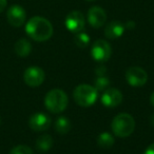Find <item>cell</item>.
I'll return each instance as SVG.
<instances>
[{"mask_svg":"<svg viewBox=\"0 0 154 154\" xmlns=\"http://www.w3.org/2000/svg\"><path fill=\"white\" fill-rule=\"evenodd\" d=\"M26 32L35 41H47L53 35V26L48 19L40 16L32 17L26 24Z\"/></svg>","mask_w":154,"mask_h":154,"instance_id":"cell-1","label":"cell"},{"mask_svg":"<svg viewBox=\"0 0 154 154\" xmlns=\"http://www.w3.org/2000/svg\"><path fill=\"white\" fill-rule=\"evenodd\" d=\"M69 103V97L61 89H53L49 91L45 97V106L51 113L58 114L66 110Z\"/></svg>","mask_w":154,"mask_h":154,"instance_id":"cell-2","label":"cell"},{"mask_svg":"<svg viewBox=\"0 0 154 154\" xmlns=\"http://www.w3.org/2000/svg\"><path fill=\"white\" fill-rule=\"evenodd\" d=\"M111 129L117 137L126 138L130 136L135 129L134 118L128 113H120L113 118Z\"/></svg>","mask_w":154,"mask_h":154,"instance_id":"cell-3","label":"cell"},{"mask_svg":"<svg viewBox=\"0 0 154 154\" xmlns=\"http://www.w3.org/2000/svg\"><path fill=\"white\" fill-rule=\"evenodd\" d=\"M98 97V91L90 85L82 84L77 86L73 91V98L80 107H91L95 103Z\"/></svg>","mask_w":154,"mask_h":154,"instance_id":"cell-4","label":"cell"},{"mask_svg":"<svg viewBox=\"0 0 154 154\" xmlns=\"http://www.w3.org/2000/svg\"><path fill=\"white\" fill-rule=\"evenodd\" d=\"M91 55L95 61L103 63L110 59L112 55V48L108 41L103 39H98L93 43L92 49H91Z\"/></svg>","mask_w":154,"mask_h":154,"instance_id":"cell-5","label":"cell"},{"mask_svg":"<svg viewBox=\"0 0 154 154\" xmlns=\"http://www.w3.org/2000/svg\"><path fill=\"white\" fill-rule=\"evenodd\" d=\"M126 79L131 87L138 88L143 87L148 82V74L139 66H131L126 72Z\"/></svg>","mask_w":154,"mask_h":154,"instance_id":"cell-6","label":"cell"},{"mask_svg":"<svg viewBox=\"0 0 154 154\" xmlns=\"http://www.w3.org/2000/svg\"><path fill=\"white\" fill-rule=\"evenodd\" d=\"M45 79V71L39 66H30L23 73V80L29 87L36 88L42 85Z\"/></svg>","mask_w":154,"mask_h":154,"instance_id":"cell-7","label":"cell"},{"mask_svg":"<svg viewBox=\"0 0 154 154\" xmlns=\"http://www.w3.org/2000/svg\"><path fill=\"white\" fill-rule=\"evenodd\" d=\"M7 19L8 22L12 26L20 28L23 26L26 20V10L19 5H13L8 9L7 12Z\"/></svg>","mask_w":154,"mask_h":154,"instance_id":"cell-8","label":"cell"},{"mask_svg":"<svg viewBox=\"0 0 154 154\" xmlns=\"http://www.w3.org/2000/svg\"><path fill=\"white\" fill-rule=\"evenodd\" d=\"M66 28L68 29L70 32L72 33H78L82 32L85 29V24H86V18H85L84 14L79 11H73L68 14L66 17Z\"/></svg>","mask_w":154,"mask_h":154,"instance_id":"cell-9","label":"cell"},{"mask_svg":"<svg viewBox=\"0 0 154 154\" xmlns=\"http://www.w3.org/2000/svg\"><path fill=\"white\" fill-rule=\"evenodd\" d=\"M52 119L49 115L42 112H37V113L33 114L29 119V126L33 131L36 132H41V131H45L51 127Z\"/></svg>","mask_w":154,"mask_h":154,"instance_id":"cell-10","label":"cell"},{"mask_svg":"<svg viewBox=\"0 0 154 154\" xmlns=\"http://www.w3.org/2000/svg\"><path fill=\"white\" fill-rule=\"evenodd\" d=\"M107 21V13L98 5L90 8L88 11V22L94 29H99L105 26Z\"/></svg>","mask_w":154,"mask_h":154,"instance_id":"cell-11","label":"cell"},{"mask_svg":"<svg viewBox=\"0 0 154 154\" xmlns=\"http://www.w3.org/2000/svg\"><path fill=\"white\" fill-rule=\"evenodd\" d=\"M100 100H101V103H103L105 107H108V108L117 107L122 101V94L117 89L108 88L107 90L103 91Z\"/></svg>","mask_w":154,"mask_h":154,"instance_id":"cell-12","label":"cell"},{"mask_svg":"<svg viewBox=\"0 0 154 154\" xmlns=\"http://www.w3.org/2000/svg\"><path fill=\"white\" fill-rule=\"evenodd\" d=\"M125 30V23H122L120 21L114 20L106 26L105 28V36L109 39H117L120 36H122Z\"/></svg>","mask_w":154,"mask_h":154,"instance_id":"cell-13","label":"cell"},{"mask_svg":"<svg viewBox=\"0 0 154 154\" xmlns=\"http://www.w3.org/2000/svg\"><path fill=\"white\" fill-rule=\"evenodd\" d=\"M32 51V45L26 38H21L15 43V52L20 57H26Z\"/></svg>","mask_w":154,"mask_h":154,"instance_id":"cell-14","label":"cell"},{"mask_svg":"<svg viewBox=\"0 0 154 154\" xmlns=\"http://www.w3.org/2000/svg\"><path fill=\"white\" fill-rule=\"evenodd\" d=\"M53 143L54 140L51 135L49 134L41 135L36 140V149L41 152H47L53 147Z\"/></svg>","mask_w":154,"mask_h":154,"instance_id":"cell-15","label":"cell"},{"mask_svg":"<svg viewBox=\"0 0 154 154\" xmlns=\"http://www.w3.org/2000/svg\"><path fill=\"white\" fill-rule=\"evenodd\" d=\"M72 125L69 118L64 117V116H60L56 119L55 122V130L59 134H66L68 132H70Z\"/></svg>","mask_w":154,"mask_h":154,"instance_id":"cell-16","label":"cell"},{"mask_svg":"<svg viewBox=\"0 0 154 154\" xmlns=\"http://www.w3.org/2000/svg\"><path fill=\"white\" fill-rule=\"evenodd\" d=\"M115 143V139H114L113 135L110 134L108 132H103L101 134H99V136L97 137V145L100 148L103 149H109Z\"/></svg>","mask_w":154,"mask_h":154,"instance_id":"cell-17","label":"cell"},{"mask_svg":"<svg viewBox=\"0 0 154 154\" xmlns=\"http://www.w3.org/2000/svg\"><path fill=\"white\" fill-rule=\"evenodd\" d=\"M74 42L78 48H87L90 43V36L86 32H78L74 36Z\"/></svg>","mask_w":154,"mask_h":154,"instance_id":"cell-18","label":"cell"},{"mask_svg":"<svg viewBox=\"0 0 154 154\" xmlns=\"http://www.w3.org/2000/svg\"><path fill=\"white\" fill-rule=\"evenodd\" d=\"M110 86V80L108 77L105 76H99L97 77L94 82V88L96 89L97 91H105L109 88Z\"/></svg>","mask_w":154,"mask_h":154,"instance_id":"cell-19","label":"cell"},{"mask_svg":"<svg viewBox=\"0 0 154 154\" xmlns=\"http://www.w3.org/2000/svg\"><path fill=\"white\" fill-rule=\"evenodd\" d=\"M10 154H33V150L29 146L18 145L10 151Z\"/></svg>","mask_w":154,"mask_h":154,"instance_id":"cell-20","label":"cell"},{"mask_svg":"<svg viewBox=\"0 0 154 154\" xmlns=\"http://www.w3.org/2000/svg\"><path fill=\"white\" fill-rule=\"evenodd\" d=\"M106 72H107V68H106L105 66H99L95 69V74H96L98 77L99 76H105Z\"/></svg>","mask_w":154,"mask_h":154,"instance_id":"cell-21","label":"cell"},{"mask_svg":"<svg viewBox=\"0 0 154 154\" xmlns=\"http://www.w3.org/2000/svg\"><path fill=\"white\" fill-rule=\"evenodd\" d=\"M143 154H154V143H151L150 146H148L147 149L143 152Z\"/></svg>","mask_w":154,"mask_h":154,"instance_id":"cell-22","label":"cell"},{"mask_svg":"<svg viewBox=\"0 0 154 154\" xmlns=\"http://www.w3.org/2000/svg\"><path fill=\"white\" fill-rule=\"evenodd\" d=\"M8 5V0H0V13L5 10Z\"/></svg>","mask_w":154,"mask_h":154,"instance_id":"cell-23","label":"cell"},{"mask_svg":"<svg viewBox=\"0 0 154 154\" xmlns=\"http://www.w3.org/2000/svg\"><path fill=\"white\" fill-rule=\"evenodd\" d=\"M125 28L126 29H130V30H133L135 28V22L134 21H128L127 23H125Z\"/></svg>","mask_w":154,"mask_h":154,"instance_id":"cell-24","label":"cell"},{"mask_svg":"<svg viewBox=\"0 0 154 154\" xmlns=\"http://www.w3.org/2000/svg\"><path fill=\"white\" fill-rule=\"evenodd\" d=\"M150 103L154 107V92L152 93L151 96H150Z\"/></svg>","mask_w":154,"mask_h":154,"instance_id":"cell-25","label":"cell"},{"mask_svg":"<svg viewBox=\"0 0 154 154\" xmlns=\"http://www.w3.org/2000/svg\"><path fill=\"white\" fill-rule=\"evenodd\" d=\"M150 122H151V125L154 127V114L151 116V119H150Z\"/></svg>","mask_w":154,"mask_h":154,"instance_id":"cell-26","label":"cell"},{"mask_svg":"<svg viewBox=\"0 0 154 154\" xmlns=\"http://www.w3.org/2000/svg\"><path fill=\"white\" fill-rule=\"evenodd\" d=\"M86 1H94V0H86Z\"/></svg>","mask_w":154,"mask_h":154,"instance_id":"cell-27","label":"cell"},{"mask_svg":"<svg viewBox=\"0 0 154 154\" xmlns=\"http://www.w3.org/2000/svg\"><path fill=\"white\" fill-rule=\"evenodd\" d=\"M0 124H1V118H0Z\"/></svg>","mask_w":154,"mask_h":154,"instance_id":"cell-28","label":"cell"}]
</instances>
